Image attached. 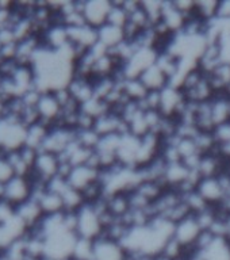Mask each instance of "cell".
Returning a JSON list of instances; mask_svg holds the SVG:
<instances>
[{
	"label": "cell",
	"mask_w": 230,
	"mask_h": 260,
	"mask_svg": "<svg viewBox=\"0 0 230 260\" xmlns=\"http://www.w3.org/2000/svg\"><path fill=\"white\" fill-rule=\"evenodd\" d=\"M110 110H111L110 106L105 101H102V99H99L96 96H93L91 101L85 102L84 105L80 106L81 113L87 114V115H89L93 119H96V118H99L101 115L110 111Z\"/></svg>",
	"instance_id": "cell-36"
},
{
	"label": "cell",
	"mask_w": 230,
	"mask_h": 260,
	"mask_svg": "<svg viewBox=\"0 0 230 260\" xmlns=\"http://www.w3.org/2000/svg\"><path fill=\"white\" fill-rule=\"evenodd\" d=\"M41 44L45 48L52 50H61L69 45L68 30L64 24L53 23L46 31L41 36Z\"/></svg>",
	"instance_id": "cell-17"
},
{
	"label": "cell",
	"mask_w": 230,
	"mask_h": 260,
	"mask_svg": "<svg viewBox=\"0 0 230 260\" xmlns=\"http://www.w3.org/2000/svg\"><path fill=\"white\" fill-rule=\"evenodd\" d=\"M156 65L168 76L170 84L171 81L175 80L180 73V60L168 50H160L158 52Z\"/></svg>",
	"instance_id": "cell-26"
},
{
	"label": "cell",
	"mask_w": 230,
	"mask_h": 260,
	"mask_svg": "<svg viewBox=\"0 0 230 260\" xmlns=\"http://www.w3.org/2000/svg\"><path fill=\"white\" fill-rule=\"evenodd\" d=\"M192 138H194L195 145H196L201 154L211 153V152H217L218 150V145H217V141H215L214 136H213V132L198 130Z\"/></svg>",
	"instance_id": "cell-33"
},
{
	"label": "cell",
	"mask_w": 230,
	"mask_h": 260,
	"mask_svg": "<svg viewBox=\"0 0 230 260\" xmlns=\"http://www.w3.org/2000/svg\"><path fill=\"white\" fill-rule=\"evenodd\" d=\"M127 260H153V259H149V257H138V256L129 255Z\"/></svg>",
	"instance_id": "cell-46"
},
{
	"label": "cell",
	"mask_w": 230,
	"mask_h": 260,
	"mask_svg": "<svg viewBox=\"0 0 230 260\" xmlns=\"http://www.w3.org/2000/svg\"><path fill=\"white\" fill-rule=\"evenodd\" d=\"M76 141L79 145L84 146L87 149L95 150L101 141V136L95 129L76 130Z\"/></svg>",
	"instance_id": "cell-39"
},
{
	"label": "cell",
	"mask_w": 230,
	"mask_h": 260,
	"mask_svg": "<svg viewBox=\"0 0 230 260\" xmlns=\"http://www.w3.org/2000/svg\"><path fill=\"white\" fill-rule=\"evenodd\" d=\"M103 223L101 215L91 203H85L84 206L77 210V237L95 240L103 236Z\"/></svg>",
	"instance_id": "cell-2"
},
{
	"label": "cell",
	"mask_w": 230,
	"mask_h": 260,
	"mask_svg": "<svg viewBox=\"0 0 230 260\" xmlns=\"http://www.w3.org/2000/svg\"><path fill=\"white\" fill-rule=\"evenodd\" d=\"M14 176H15L14 168H12V166L7 160V157H6V156H2V157H0V183H2V184H6V183H7L8 180H11Z\"/></svg>",
	"instance_id": "cell-40"
},
{
	"label": "cell",
	"mask_w": 230,
	"mask_h": 260,
	"mask_svg": "<svg viewBox=\"0 0 230 260\" xmlns=\"http://www.w3.org/2000/svg\"><path fill=\"white\" fill-rule=\"evenodd\" d=\"M127 22H129V14L122 6L121 0H113L109 18H107V23L123 28L127 24Z\"/></svg>",
	"instance_id": "cell-35"
},
{
	"label": "cell",
	"mask_w": 230,
	"mask_h": 260,
	"mask_svg": "<svg viewBox=\"0 0 230 260\" xmlns=\"http://www.w3.org/2000/svg\"><path fill=\"white\" fill-rule=\"evenodd\" d=\"M37 201L40 202V206L44 211L45 215H52V214H58V213H62L65 211L64 207V201H62V197L57 192H53V191H49L46 188L44 194H41Z\"/></svg>",
	"instance_id": "cell-28"
},
{
	"label": "cell",
	"mask_w": 230,
	"mask_h": 260,
	"mask_svg": "<svg viewBox=\"0 0 230 260\" xmlns=\"http://www.w3.org/2000/svg\"><path fill=\"white\" fill-rule=\"evenodd\" d=\"M106 203H107V210L114 218L122 219L129 214L130 201L127 192H117V194L107 195Z\"/></svg>",
	"instance_id": "cell-25"
},
{
	"label": "cell",
	"mask_w": 230,
	"mask_h": 260,
	"mask_svg": "<svg viewBox=\"0 0 230 260\" xmlns=\"http://www.w3.org/2000/svg\"><path fill=\"white\" fill-rule=\"evenodd\" d=\"M217 18L223 20H230V0H218Z\"/></svg>",
	"instance_id": "cell-42"
},
{
	"label": "cell",
	"mask_w": 230,
	"mask_h": 260,
	"mask_svg": "<svg viewBox=\"0 0 230 260\" xmlns=\"http://www.w3.org/2000/svg\"><path fill=\"white\" fill-rule=\"evenodd\" d=\"M157 54L158 50H156V49L141 48V46H138V49L134 52L132 58L122 67L121 73L122 76H123V79L140 77V75H141L145 69H148L149 67L156 64Z\"/></svg>",
	"instance_id": "cell-3"
},
{
	"label": "cell",
	"mask_w": 230,
	"mask_h": 260,
	"mask_svg": "<svg viewBox=\"0 0 230 260\" xmlns=\"http://www.w3.org/2000/svg\"><path fill=\"white\" fill-rule=\"evenodd\" d=\"M141 6L149 18L152 26L161 20L164 0H141Z\"/></svg>",
	"instance_id": "cell-38"
},
{
	"label": "cell",
	"mask_w": 230,
	"mask_h": 260,
	"mask_svg": "<svg viewBox=\"0 0 230 260\" xmlns=\"http://www.w3.org/2000/svg\"><path fill=\"white\" fill-rule=\"evenodd\" d=\"M37 111L40 115V121L50 127L57 125L62 115V107L53 92H42L37 105Z\"/></svg>",
	"instance_id": "cell-12"
},
{
	"label": "cell",
	"mask_w": 230,
	"mask_h": 260,
	"mask_svg": "<svg viewBox=\"0 0 230 260\" xmlns=\"http://www.w3.org/2000/svg\"><path fill=\"white\" fill-rule=\"evenodd\" d=\"M211 85L214 87L215 92H225L230 85V64L229 62H219L210 73H207Z\"/></svg>",
	"instance_id": "cell-27"
},
{
	"label": "cell",
	"mask_w": 230,
	"mask_h": 260,
	"mask_svg": "<svg viewBox=\"0 0 230 260\" xmlns=\"http://www.w3.org/2000/svg\"><path fill=\"white\" fill-rule=\"evenodd\" d=\"M138 194H141L146 201H149L153 205L157 201L164 191L167 190L166 186L160 182H153V180H142L138 183V186L134 188Z\"/></svg>",
	"instance_id": "cell-31"
},
{
	"label": "cell",
	"mask_w": 230,
	"mask_h": 260,
	"mask_svg": "<svg viewBox=\"0 0 230 260\" xmlns=\"http://www.w3.org/2000/svg\"><path fill=\"white\" fill-rule=\"evenodd\" d=\"M61 197H62V201H64L65 211H77L87 203L83 192L79 190H75L71 186L61 194Z\"/></svg>",
	"instance_id": "cell-34"
},
{
	"label": "cell",
	"mask_w": 230,
	"mask_h": 260,
	"mask_svg": "<svg viewBox=\"0 0 230 260\" xmlns=\"http://www.w3.org/2000/svg\"><path fill=\"white\" fill-rule=\"evenodd\" d=\"M97 40H99L97 42L103 48L111 50L126 40L125 30L118 26H114V24L105 23L97 28Z\"/></svg>",
	"instance_id": "cell-22"
},
{
	"label": "cell",
	"mask_w": 230,
	"mask_h": 260,
	"mask_svg": "<svg viewBox=\"0 0 230 260\" xmlns=\"http://www.w3.org/2000/svg\"><path fill=\"white\" fill-rule=\"evenodd\" d=\"M93 129L96 130L97 134L103 136H110V134H125L127 133V126L125 121L122 119L121 115L113 110H110L106 114L101 115L95 119Z\"/></svg>",
	"instance_id": "cell-16"
},
{
	"label": "cell",
	"mask_w": 230,
	"mask_h": 260,
	"mask_svg": "<svg viewBox=\"0 0 230 260\" xmlns=\"http://www.w3.org/2000/svg\"><path fill=\"white\" fill-rule=\"evenodd\" d=\"M122 91H123V95L127 101L136 102V103H141L149 92L138 77L125 79L122 81Z\"/></svg>",
	"instance_id": "cell-29"
},
{
	"label": "cell",
	"mask_w": 230,
	"mask_h": 260,
	"mask_svg": "<svg viewBox=\"0 0 230 260\" xmlns=\"http://www.w3.org/2000/svg\"><path fill=\"white\" fill-rule=\"evenodd\" d=\"M209 105L214 127L230 121V96L226 92L215 93V96L209 102Z\"/></svg>",
	"instance_id": "cell-21"
},
{
	"label": "cell",
	"mask_w": 230,
	"mask_h": 260,
	"mask_svg": "<svg viewBox=\"0 0 230 260\" xmlns=\"http://www.w3.org/2000/svg\"><path fill=\"white\" fill-rule=\"evenodd\" d=\"M75 140H76V130L69 129V127L61 125L52 126L48 136L45 138L41 150L60 156L61 153H64L65 150L68 149L72 142H75Z\"/></svg>",
	"instance_id": "cell-4"
},
{
	"label": "cell",
	"mask_w": 230,
	"mask_h": 260,
	"mask_svg": "<svg viewBox=\"0 0 230 260\" xmlns=\"http://www.w3.org/2000/svg\"><path fill=\"white\" fill-rule=\"evenodd\" d=\"M186 16L183 15L182 12L175 7L172 0H164L161 20L160 22L166 26L168 31L172 32L174 36L180 32L183 27H184V24H186Z\"/></svg>",
	"instance_id": "cell-19"
},
{
	"label": "cell",
	"mask_w": 230,
	"mask_h": 260,
	"mask_svg": "<svg viewBox=\"0 0 230 260\" xmlns=\"http://www.w3.org/2000/svg\"><path fill=\"white\" fill-rule=\"evenodd\" d=\"M68 89L71 96L80 106L84 105L85 102L91 101L95 96L93 81L92 79H88V77L73 76V79L68 84Z\"/></svg>",
	"instance_id": "cell-20"
},
{
	"label": "cell",
	"mask_w": 230,
	"mask_h": 260,
	"mask_svg": "<svg viewBox=\"0 0 230 260\" xmlns=\"http://www.w3.org/2000/svg\"><path fill=\"white\" fill-rule=\"evenodd\" d=\"M129 253L126 252L119 241L101 236L93 241L92 260H127Z\"/></svg>",
	"instance_id": "cell-8"
},
{
	"label": "cell",
	"mask_w": 230,
	"mask_h": 260,
	"mask_svg": "<svg viewBox=\"0 0 230 260\" xmlns=\"http://www.w3.org/2000/svg\"><path fill=\"white\" fill-rule=\"evenodd\" d=\"M58 170H60V157L50 152L40 150L30 175L48 183L50 179L58 175Z\"/></svg>",
	"instance_id": "cell-11"
},
{
	"label": "cell",
	"mask_w": 230,
	"mask_h": 260,
	"mask_svg": "<svg viewBox=\"0 0 230 260\" xmlns=\"http://www.w3.org/2000/svg\"><path fill=\"white\" fill-rule=\"evenodd\" d=\"M64 260H75L73 257H68V259H64Z\"/></svg>",
	"instance_id": "cell-48"
},
{
	"label": "cell",
	"mask_w": 230,
	"mask_h": 260,
	"mask_svg": "<svg viewBox=\"0 0 230 260\" xmlns=\"http://www.w3.org/2000/svg\"><path fill=\"white\" fill-rule=\"evenodd\" d=\"M226 161L227 158L218 149L217 152L202 154L195 171L198 172L201 178H214L225 171Z\"/></svg>",
	"instance_id": "cell-15"
},
{
	"label": "cell",
	"mask_w": 230,
	"mask_h": 260,
	"mask_svg": "<svg viewBox=\"0 0 230 260\" xmlns=\"http://www.w3.org/2000/svg\"><path fill=\"white\" fill-rule=\"evenodd\" d=\"M187 99L183 93L182 88L175 87V85H167L166 88L160 91V113L164 117L178 118L184 106Z\"/></svg>",
	"instance_id": "cell-5"
},
{
	"label": "cell",
	"mask_w": 230,
	"mask_h": 260,
	"mask_svg": "<svg viewBox=\"0 0 230 260\" xmlns=\"http://www.w3.org/2000/svg\"><path fill=\"white\" fill-rule=\"evenodd\" d=\"M93 256V240L77 237L73 247L72 257L75 260H92Z\"/></svg>",
	"instance_id": "cell-37"
},
{
	"label": "cell",
	"mask_w": 230,
	"mask_h": 260,
	"mask_svg": "<svg viewBox=\"0 0 230 260\" xmlns=\"http://www.w3.org/2000/svg\"><path fill=\"white\" fill-rule=\"evenodd\" d=\"M196 192H198L205 202L209 206H222L227 198V192L218 176L214 178H202L199 180L196 186Z\"/></svg>",
	"instance_id": "cell-7"
},
{
	"label": "cell",
	"mask_w": 230,
	"mask_h": 260,
	"mask_svg": "<svg viewBox=\"0 0 230 260\" xmlns=\"http://www.w3.org/2000/svg\"><path fill=\"white\" fill-rule=\"evenodd\" d=\"M99 179H101V171L91 166H77L72 167L67 180L72 188L83 192L87 187L99 182Z\"/></svg>",
	"instance_id": "cell-14"
},
{
	"label": "cell",
	"mask_w": 230,
	"mask_h": 260,
	"mask_svg": "<svg viewBox=\"0 0 230 260\" xmlns=\"http://www.w3.org/2000/svg\"><path fill=\"white\" fill-rule=\"evenodd\" d=\"M141 138L136 137L133 134H122L121 144L117 152L118 164L126 168H138V149H140Z\"/></svg>",
	"instance_id": "cell-13"
},
{
	"label": "cell",
	"mask_w": 230,
	"mask_h": 260,
	"mask_svg": "<svg viewBox=\"0 0 230 260\" xmlns=\"http://www.w3.org/2000/svg\"><path fill=\"white\" fill-rule=\"evenodd\" d=\"M15 213L23 221L24 225L28 228V231L31 228L37 226L45 217L44 211L40 206V202L34 198L27 199L26 202L18 205L15 207Z\"/></svg>",
	"instance_id": "cell-18"
},
{
	"label": "cell",
	"mask_w": 230,
	"mask_h": 260,
	"mask_svg": "<svg viewBox=\"0 0 230 260\" xmlns=\"http://www.w3.org/2000/svg\"><path fill=\"white\" fill-rule=\"evenodd\" d=\"M225 172H226V174L230 176V158H227L226 167H225Z\"/></svg>",
	"instance_id": "cell-47"
},
{
	"label": "cell",
	"mask_w": 230,
	"mask_h": 260,
	"mask_svg": "<svg viewBox=\"0 0 230 260\" xmlns=\"http://www.w3.org/2000/svg\"><path fill=\"white\" fill-rule=\"evenodd\" d=\"M142 81V84L145 85L148 91H162L167 85H170V79L157 65L153 64L138 77Z\"/></svg>",
	"instance_id": "cell-23"
},
{
	"label": "cell",
	"mask_w": 230,
	"mask_h": 260,
	"mask_svg": "<svg viewBox=\"0 0 230 260\" xmlns=\"http://www.w3.org/2000/svg\"><path fill=\"white\" fill-rule=\"evenodd\" d=\"M113 0H83V15L87 24L99 28L107 23Z\"/></svg>",
	"instance_id": "cell-10"
},
{
	"label": "cell",
	"mask_w": 230,
	"mask_h": 260,
	"mask_svg": "<svg viewBox=\"0 0 230 260\" xmlns=\"http://www.w3.org/2000/svg\"><path fill=\"white\" fill-rule=\"evenodd\" d=\"M221 45V56H222V61L229 62L230 64V36L226 37L225 40L219 42Z\"/></svg>",
	"instance_id": "cell-43"
},
{
	"label": "cell",
	"mask_w": 230,
	"mask_h": 260,
	"mask_svg": "<svg viewBox=\"0 0 230 260\" xmlns=\"http://www.w3.org/2000/svg\"><path fill=\"white\" fill-rule=\"evenodd\" d=\"M27 127L16 118H3L0 121V146L6 153L19 150L26 144Z\"/></svg>",
	"instance_id": "cell-1"
},
{
	"label": "cell",
	"mask_w": 230,
	"mask_h": 260,
	"mask_svg": "<svg viewBox=\"0 0 230 260\" xmlns=\"http://www.w3.org/2000/svg\"><path fill=\"white\" fill-rule=\"evenodd\" d=\"M202 232V228L195 218V215L191 214L184 219H182V221L175 223L174 239L179 244H182L186 249L190 251L195 247V244L198 241L199 236H201Z\"/></svg>",
	"instance_id": "cell-6"
},
{
	"label": "cell",
	"mask_w": 230,
	"mask_h": 260,
	"mask_svg": "<svg viewBox=\"0 0 230 260\" xmlns=\"http://www.w3.org/2000/svg\"><path fill=\"white\" fill-rule=\"evenodd\" d=\"M50 126H48L44 122H37L34 125L27 127V136H26V146H30L32 149L41 150L45 138L48 136Z\"/></svg>",
	"instance_id": "cell-30"
},
{
	"label": "cell",
	"mask_w": 230,
	"mask_h": 260,
	"mask_svg": "<svg viewBox=\"0 0 230 260\" xmlns=\"http://www.w3.org/2000/svg\"><path fill=\"white\" fill-rule=\"evenodd\" d=\"M218 0H195V15L203 22H211L217 18Z\"/></svg>",
	"instance_id": "cell-32"
},
{
	"label": "cell",
	"mask_w": 230,
	"mask_h": 260,
	"mask_svg": "<svg viewBox=\"0 0 230 260\" xmlns=\"http://www.w3.org/2000/svg\"><path fill=\"white\" fill-rule=\"evenodd\" d=\"M32 188L30 179L26 176H14L4 186V201H7L12 206H18L31 198Z\"/></svg>",
	"instance_id": "cell-9"
},
{
	"label": "cell",
	"mask_w": 230,
	"mask_h": 260,
	"mask_svg": "<svg viewBox=\"0 0 230 260\" xmlns=\"http://www.w3.org/2000/svg\"><path fill=\"white\" fill-rule=\"evenodd\" d=\"M203 260H230V241L225 237H217L205 249L199 251Z\"/></svg>",
	"instance_id": "cell-24"
},
{
	"label": "cell",
	"mask_w": 230,
	"mask_h": 260,
	"mask_svg": "<svg viewBox=\"0 0 230 260\" xmlns=\"http://www.w3.org/2000/svg\"><path fill=\"white\" fill-rule=\"evenodd\" d=\"M225 239L230 241V214L225 219Z\"/></svg>",
	"instance_id": "cell-44"
},
{
	"label": "cell",
	"mask_w": 230,
	"mask_h": 260,
	"mask_svg": "<svg viewBox=\"0 0 230 260\" xmlns=\"http://www.w3.org/2000/svg\"><path fill=\"white\" fill-rule=\"evenodd\" d=\"M222 207L230 214V194L227 195L226 201H225V203H223V205H222Z\"/></svg>",
	"instance_id": "cell-45"
},
{
	"label": "cell",
	"mask_w": 230,
	"mask_h": 260,
	"mask_svg": "<svg viewBox=\"0 0 230 260\" xmlns=\"http://www.w3.org/2000/svg\"><path fill=\"white\" fill-rule=\"evenodd\" d=\"M15 206H12L11 203L2 199L0 201V223H4L15 217Z\"/></svg>",
	"instance_id": "cell-41"
}]
</instances>
